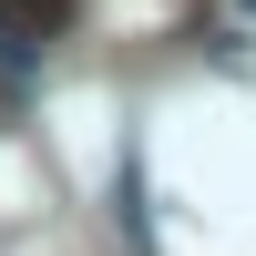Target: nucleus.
<instances>
[{
	"instance_id": "obj_1",
	"label": "nucleus",
	"mask_w": 256,
	"mask_h": 256,
	"mask_svg": "<svg viewBox=\"0 0 256 256\" xmlns=\"http://www.w3.org/2000/svg\"><path fill=\"white\" fill-rule=\"evenodd\" d=\"M72 31V0H0V41H10L20 62L41 52V41H62Z\"/></svg>"
},
{
	"instance_id": "obj_3",
	"label": "nucleus",
	"mask_w": 256,
	"mask_h": 256,
	"mask_svg": "<svg viewBox=\"0 0 256 256\" xmlns=\"http://www.w3.org/2000/svg\"><path fill=\"white\" fill-rule=\"evenodd\" d=\"M246 10H256V0H246Z\"/></svg>"
},
{
	"instance_id": "obj_2",
	"label": "nucleus",
	"mask_w": 256,
	"mask_h": 256,
	"mask_svg": "<svg viewBox=\"0 0 256 256\" xmlns=\"http://www.w3.org/2000/svg\"><path fill=\"white\" fill-rule=\"evenodd\" d=\"M113 216H123V236H134V256H154V226H144V174H134V154H123V174H113Z\"/></svg>"
}]
</instances>
